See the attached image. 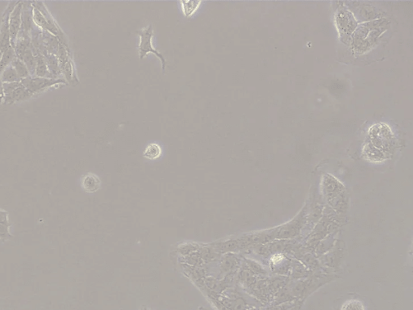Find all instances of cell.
<instances>
[{"label":"cell","mask_w":413,"mask_h":310,"mask_svg":"<svg viewBox=\"0 0 413 310\" xmlns=\"http://www.w3.org/2000/svg\"><path fill=\"white\" fill-rule=\"evenodd\" d=\"M395 144L396 137L392 128L385 123H379L370 128L364 150L378 152L379 150H384V148L394 146Z\"/></svg>","instance_id":"1"},{"label":"cell","mask_w":413,"mask_h":310,"mask_svg":"<svg viewBox=\"0 0 413 310\" xmlns=\"http://www.w3.org/2000/svg\"><path fill=\"white\" fill-rule=\"evenodd\" d=\"M378 22L366 23L358 28L357 31H355L352 37V46L357 53L361 54L369 50L383 33V26L377 24Z\"/></svg>","instance_id":"2"},{"label":"cell","mask_w":413,"mask_h":310,"mask_svg":"<svg viewBox=\"0 0 413 310\" xmlns=\"http://www.w3.org/2000/svg\"><path fill=\"white\" fill-rule=\"evenodd\" d=\"M137 33L140 35V45H139V55L140 58L143 59L144 57L147 56L149 53H153L154 55L158 57V59H160L162 62V67L163 70L164 71L166 65H167V61L163 55L161 53L158 52L156 49L154 48L153 43H152V39L154 37V28L151 24L148 25L146 28H141V30L137 31Z\"/></svg>","instance_id":"3"},{"label":"cell","mask_w":413,"mask_h":310,"mask_svg":"<svg viewBox=\"0 0 413 310\" xmlns=\"http://www.w3.org/2000/svg\"><path fill=\"white\" fill-rule=\"evenodd\" d=\"M336 23L338 32L342 37H348L357 28V21L351 11L347 9L340 8L336 15Z\"/></svg>","instance_id":"4"},{"label":"cell","mask_w":413,"mask_h":310,"mask_svg":"<svg viewBox=\"0 0 413 310\" xmlns=\"http://www.w3.org/2000/svg\"><path fill=\"white\" fill-rule=\"evenodd\" d=\"M82 188L88 193H95L99 191L101 186V180L95 174L88 173L83 176L82 180Z\"/></svg>","instance_id":"5"},{"label":"cell","mask_w":413,"mask_h":310,"mask_svg":"<svg viewBox=\"0 0 413 310\" xmlns=\"http://www.w3.org/2000/svg\"><path fill=\"white\" fill-rule=\"evenodd\" d=\"M29 92H34L38 90L42 89L44 87H48L56 83L55 81L46 79V78H26L23 81Z\"/></svg>","instance_id":"6"},{"label":"cell","mask_w":413,"mask_h":310,"mask_svg":"<svg viewBox=\"0 0 413 310\" xmlns=\"http://www.w3.org/2000/svg\"><path fill=\"white\" fill-rule=\"evenodd\" d=\"M11 237L10 233L8 213L4 210H0V239H7Z\"/></svg>","instance_id":"7"},{"label":"cell","mask_w":413,"mask_h":310,"mask_svg":"<svg viewBox=\"0 0 413 310\" xmlns=\"http://www.w3.org/2000/svg\"><path fill=\"white\" fill-rule=\"evenodd\" d=\"M162 153H163V150L160 145H158V143H150L146 146L143 152V156L145 157V159L155 160L160 158Z\"/></svg>","instance_id":"8"},{"label":"cell","mask_w":413,"mask_h":310,"mask_svg":"<svg viewBox=\"0 0 413 310\" xmlns=\"http://www.w3.org/2000/svg\"><path fill=\"white\" fill-rule=\"evenodd\" d=\"M182 11L186 17H190L195 14L201 4V1H181Z\"/></svg>","instance_id":"9"},{"label":"cell","mask_w":413,"mask_h":310,"mask_svg":"<svg viewBox=\"0 0 413 310\" xmlns=\"http://www.w3.org/2000/svg\"><path fill=\"white\" fill-rule=\"evenodd\" d=\"M20 10H21V6H17L16 8L15 9V11L12 12V15H11L10 33H11V37L13 38L15 37V35L18 33V30L20 28Z\"/></svg>","instance_id":"10"},{"label":"cell","mask_w":413,"mask_h":310,"mask_svg":"<svg viewBox=\"0 0 413 310\" xmlns=\"http://www.w3.org/2000/svg\"><path fill=\"white\" fill-rule=\"evenodd\" d=\"M7 23L3 25L0 33V54L6 52L9 45V32Z\"/></svg>","instance_id":"11"},{"label":"cell","mask_w":413,"mask_h":310,"mask_svg":"<svg viewBox=\"0 0 413 310\" xmlns=\"http://www.w3.org/2000/svg\"><path fill=\"white\" fill-rule=\"evenodd\" d=\"M28 96H29V93H28V90L24 88L23 86H19L11 94L7 95V97L10 98L11 100H21Z\"/></svg>","instance_id":"12"},{"label":"cell","mask_w":413,"mask_h":310,"mask_svg":"<svg viewBox=\"0 0 413 310\" xmlns=\"http://www.w3.org/2000/svg\"><path fill=\"white\" fill-rule=\"evenodd\" d=\"M342 310H365L362 302L358 300H350L342 306Z\"/></svg>","instance_id":"13"},{"label":"cell","mask_w":413,"mask_h":310,"mask_svg":"<svg viewBox=\"0 0 413 310\" xmlns=\"http://www.w3.org/2000/svg\"><path fill=\"white\" fill-rule=\"evenodd\" d=\"M14 65H15V69H16V71H17L20 77L25 78L26 76H28V70H27L26 66L24 65V63L16 59L14 62Z\"/></svg>","instance_id":"14"},{"label":"cell","mask_w":413,"mask_h":310,"mask_svg":"<svg viewBox=\"0 0 413 310\" xmlns=\"http://www.w3.org/2000/svg\"><path fill=\"white\" fill-rule=\"evenodd\" d=\"M17 72L15 71V69L11 67L7 69L4 72L3 76H2V79L4 81H8V82L17 80Z\"/></svg>","instance_id":"15"},{"label":"cell","mask_w":413,"mask_h":310,"mask_svg":"<svg viewBox=\"0 0 413 310\" xmlns=\"http://www.w3.org/2000/svg\"><path fill=\"white\" fill-rule=\"evenodd\" d=\"M12 56H13V52H12V50H11V49L5 52L4 55L2 56V60L0 62V70H2L4 68L5 65L8 64L9 62L11 61V59H12Z\"/></svg>","instance_id":"16"},{"label":"cell","mask_w":413,"mask_h":310,"mask_svg":"<svg viewBox=\"0 0 413 310\" xmlns=\"http://www.w3.org/2000/svg\"><path fill=\"white\" fill-rule=\"evenodd\" d=\"M46 62L43 60V58H38V68H37V74L40 76L46 75Z\"/></svg>","instance_id":"17"},{"label":"cell","mask_w":413,"mask_h":310,"mask_svg":"<svg viewBox=\"0 0 413 310\" xmlns=\"http://www.w3.org/2000/svg\"><path fill=\"white\" fill-rule=\"evenodd\" d=\"M2 98V85L0 83V99Z\"/></svg>","instance_id":"18"}]
</instances>
